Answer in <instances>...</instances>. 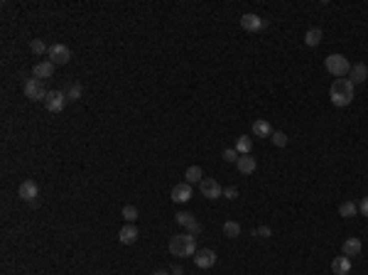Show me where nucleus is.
I'll list each match as a JSON object with an SVG mask.
<instances>
[{
    "instance_id": "obj_24",
    "label": "nucleus",
    "mask_w": 368,
    "mask_h": 275,
    "mask_svg": "<svg viewBox=\"0 0 368 275\" xmlns=\"http://www.w3.org/2000/svg\"><path fill=\"white\" fill-rule=\"evenodd\" d=\"M224 234L231 236V239H238V236H241V224H236V221H226V224H224Z\"/></svg>"
},
{
    "instance_id": "obj_1",
    "label": "nucleus",
    "mask_w": 368,
    "mask_h": 275,
    "mask_svg": "<svg viewBox=\"0 0 368 275\" xmlns=\"http://www.w3.org/2000/svg\"><path fill=\"white\" fill-rule=\"evenodd\" d=\"M170 253L177 258H189L197 253V236L194 234H177L170 241Z\"/></svg>"
},
{
    "instance_id": "obj_5",
    "label": "nucleus",
    "mask_w": 368,
    "mask_h": 275,
    "mask_svg": "<svg viewBox=\"0 0 368 275\" xmlns=\"http://www.w3.org/2000/svg\"><path fill=\"white\" fill-rule=\"evenodd\" d=\"M199 192H201V197H206V199H219V197H224L221 184L216 182L214 177H204V180L199 182Z\"/></svg>"
},
{
    "instance_id": "obj_8",
    "label": "nucleus",
    "mask_w": 368,
    "mask_h": 275,
    "mask_svg": "<svg viewBox=\"0 0 368 275\" xmlns=\"http://www.w3.org/2000/svg\"><path fill=\"white\" fill-rule=\"evenodd\" d=\"M37 194H39V187L32 182V180H25V182L20 184V189H17V197L22 199V202H37Z\"/></svg>"
},
{
    "instance_id": "obj_15",
    "label": "nucleus",
    "mask_w": 368,
    "mask_h": 275,
    "mask_svg": "<svg viewBox=\"0 0 368 275\" xmlns=\"http://www.w3.org/2000/svg\"><path fill=\"white\" fill-rule=\"evenodd\" d=\"M52 74H54V64H52V61H39V64H34V69H32V76L39 79V81H42V79H49Z\"/></svg>"
},
{
    "instance_id": "obj_22",
    "label": "nucleus",
    "mask_w": 368,
    "mask_h": 275,
    "mask_svg": "<svg viewBox=\"0 0 368 275\" xmlns=\"http://www.w3.org/2000/svg\"><path fill=\"white\" fill-rule=\"evenodd\" d=\"M236 150H238L241 155H251V150H253V140H251L248 135H241L238 143H236Z\"/></svg>"
},
{
    "instance_id": "obj_10",
    "label": "nucleus",
    "mask_w": 368,
    "mask_h": 275,
    "mask_svg": "<svg viewBox=\"0 0 368 275\" xmlns=\"http://www.w3.org/2000/svg\"><path fill=\"white\" fill-rule=\"evenodd\" d=\"M189 199H192V184L182 182V184H174V187H172V202L184 204V202H189Z\"/></svg>"
},
{
    "instance_id": "obj_7",
    "label": "nucleus",
    "mask_w": 368,
    "mask_h": 275,
    "mask_svg": "<svg viewBox=\"0 0 368 275\" xmlns=\"http://www.w3.org/2000/svg\"><path fill=\"white\" fill-rule=\"evenodd\" d=\"M44 106H47L49 113L64 111V106H66V93L64 91H49L47 93V98H44Z\"/></svg>"
},
{
    "instance_id": "obj_33",
    "label": "nucleus",
    "mask_w": 368,
    "mask_h": 275,
    "mask_svg": "<svg viewBox=\"0 0 368 275\" xmlns=\"http://www.w3.org/2000/svg\"><path fill=\"white\" fill-rule=\"evenodd\" d=\"M152 275H170V273H167V271H155Z\"/></svg>"
},
{
    "instance_id": "obj_23",
    "label": "nucleus",
    "mask_w": 368,
    "mask_h": 275,
    "mask_svg": "<svg viewBox=\"0 0 368 275\" xmlns=\"http://www.w3.org/2000/svg\"><path fill=\"white\" fill-rule=\"evenodd\" d=\"M356 212H359V204H354V202H344L339 207V214L344 216V219H349V216H356Z\"/></svg>"
},
{
    "instance_id": "obj_27",
    "label": "nucleus",
    "mask_w": 368,
    "mask_h": 275,
    "mask_svg": "<svg viewBox=\"0 0 368 275\" xmlns=\"http://www.w3.org/2000/svg\"><path fill=\"white\" fill-rule=\"evenodd\" d=\"M29 49H32L34 54H44V52H49V49L44 47V42H42V39H32V42H29Z\"/></svg>"
},
{
    "instance_id": "obj_18",
    "label": "nucleus",
    "mask_w": 368,
    "mask_h": 275,
    "mask_svg": "<svg viewBox=\"0 0 368 275\" xmlns=\"http://www.w3.org/2000/svg\"><path fill=\"white\" fill-rule=\"evenodd\" d=\"M118 241H120V244H125V246L135 244V241H138V229H135L133 224L123 226V229H120V234H118Z\"/></svg>"
},
{
    "instance_id": "obj_26",
    "label": "nucleus",
    "mask_w": 368,
    "mask_h": 275,
    "mask_svg": "<svg viewBox=\"0 0 368 275\" xmlns=\"http://www.w3.org/2000/svg\"><path fill=\"white\" fill-rule=\"evenodd\" d=\"M123 219H125L128 224H135V219H138V209H135V207H130V204H128V207H123Z\"/></svg>"
},
{
    "instance_id": "obj_31",
    "label": "nucleus",
    "mask_w": 368,
    "mask_h": 275,
    "mask_svg": "<svg viewBox=\"0 0 368 275\" xmlns=\"http://www.w3.org/2000/svg\"><path fill=\"white\" fill-rule=\"evenodd\" d=\"M224 197H226V199H236V197H238V189H236V187H226V189H224Z\"/></svg>"
},
{
    "instance_id": "obj_9",
    "label": "nucleus",
    "mask_w": 368,
    "mask_h": 275,
    "mask_svg": "<svg viewBox=\"0 0 368 275\" xmlns=\"http://www.w3.org/2000/svg\"><path fill=\"white\" fill-rule=\"evenodd\" d=\"M194 263H197V268H201V271H209V268L216 263V253L209 251V248L197 251V253H194Z\"/></svg>"
},
{
    "instance_id": "obj_19",
    "label": "nucleus",
    "mask_w": 368,
    "mask_h": 275,
    "mask_svg": "<svg viewBox=\"0 0 368 275\" xmlns=\"http://www.w3.org/2000/svg\"><path fill=\"white\" fill-rule=\"evenodd\" d=\"M184 180L187 184H197L204 180V172H201V167L199 165H192V167H187V172H184Z\"/></svg>"
},
{
    "instance_id": "obj_6",
    "label": "nucleus",
    "mask_w": 368,
    "mask_h": 275,
    "mask_svg": "<svg viewBox=\"0 0 368 275\" xmlns=\"http://www.w3.org/2000/svg\"><path fill=\"white\" fill-rule=\"evenodd\" d=\"M47 54H49V61H52L54 66L69 64V59H71V49H69L66 44H52Z\"/></svg>"
},
{
    "instance_id": "obj_4",
    "label": "nucleus",
    "mask_w": 368,
    "mask_h": 275,
    "mask_svg": "<svg viewBox=\"0 0 368 275\" xmlns=\"http://www.w3.org/2000/svg\"><path fill=\"white\" fill-rule=\"evenodd\" d=\"M47 89H44V84H42V81H39V79H34V76H32V79H27V81H25V96H27L29 101H44V98H47Z\"/></svg>"
},
{
    "instance_id": "obj_25",
    "label": "nucleus",
    "mask_w": 368,
    "mask_h": 275,
    "mask_svg": "<svg viewBox=\"0 0 368 275\" xmlns=\"http://www.w3.org/2000/svg\"><path fill=\"white\" fill-rule=\"evenodd\" d=\"M270 140L278 145V148H285L287 145V135H285L283 130H273V135H270Z\"/></svg>"
},
{
    "instance_id": "obj_28",
    "label": "nucleus",
    "mask_w": 368,
    "mask_h": 275,
    "mask_svg": "<svg viewBox=\"0 0 368 275\" xmlns=\"http://www.w3.org/2000/svg\"><path fill=\"white\" fill-rule=\"evenodd\" d=\"M81 93H84V89H81V84H71L69 86V91H66V98H81Z\"/></svg>"
},
{
    "instance_id": "obj_14",
    "label": "nucleus",
    "mask_w": 368,
    "mask_h": 275,
    "mask_svg": "<svg viewBox=\"0 0 368 275\" xmlns=\"http://www.w3.org/2000/svg\"><path fill=\"white\" fill-rule=\"evenodd\" d=\"M236 167H238L241 175H253L255 170H258V162H255L253 155H241L238 162H236Z\"/></svg>"
},
{
    "instance_id": "obj_13",
    "label": "nucleus",
    "mask_w": 368,
    "mask_h": 275,
    "mask_svg": "<svg viewBox=\"0 0 368 275\" xmlns=\"http://www.w3.org/2000/svg\"><path fill=\"white\" fill-rule=\"evenodd\" d=\"M366 79H368V66H366V64H361V61H359V64H354V66H351V71H349V81L356 86V84H364Z\"/></svg>"
},
{
    "instance_id": "obj_3",
    "label": "nucleus",
    "mask_w": 368,
    "mask_h": 275,
    "mask_svg": "<svg viewBox=\"0 0 368 275\" xmlns=\"http://www.w3.org/2000/svg\"><path fill=\"white\" fill-rule=\"evenodd\" d=\"M324 66H327V71L334 74L337 79H344V76L351 71V64H349V59H346L344 54H329V57L324 59Z\"/></svg>"
},
{
    "instance_id": "obj_30",
    "label": "nucleus",
    "mask_w": 368,
    "mask_h": 275,
    "mask_svg": "<svg viewBox=\"0 0 368 275\" xmlns=\"http://www.w3.org/2000/svg\"><path fill=\"white\" fill-rule=\"evenodd\" d=\"M255 234H258V236H260V239H270V236H273V231H270V229H268V226H260V229H258V231H255Z\"/></svg>"
},
{
    "instance_id": "obj_2",
    "label": "nucleus",
    "mask_w": 368,
    "mask_h": 275,
    "mask_svg": "<svg viewBox=\"0 0 368 275\" xmlns=\"http://www.w3.org/2000/svg\"><path fill=\"white\" fill-rule=\"evenodd\" d=\"M354 93H356V86L349 81V79H337L334 84H332V89H329V96H332V103L334 106H349L351 101H354Z\"/></svg>"
},
{
    "instance_id": "obj_16",
    "label": "nucleus",
    "mask_w": 368,
    "mask_h": 275,
    "mask_svg": "<svg viewBox=\"0 0 368 275\" xmlns=\"http://www.w3.org/2000/svg\"><path fill=\"white\" fill-rule=\"evenodd\" d=\"M361 248H364L361 239H346V241H344V246H341V251H344V256H346V258L361 256Z\"/></svg>"
},
{
    "instance_id": "obj_17",
    "label": "nucleus",
    "mask_w": 368,
    "mask_h": 275,
    "mask_svg": "<svg viewBox=\"0 0 368 275\" xmlns=\"http://www.w3.org/2000/svg\"><path fill=\"white\" fill-rule=\"evenodd\" d=\"M332 273L334 275H349L351 273V258H346V256L334 258V261H332Z\"/></svg>"
},
{
    "instance_id": "obj_11",
    "label": "nucleus",
    "mask_w": 368,
    "mask_h": 275,
    "mask_svg": "<svg viewBox=\"0 0 368 275\" xmlns=\"http://www.w3.org/2000/svg\"><path fill=\"white\" fill-rule=\"evenodd\" d=\"M174 219H177V224H179V226L189 229L194 236H197V234H201V224H199V221L192 214H187V212H179V214H174Z\"/></svg>"
},
{
    "instance_id": "obj_29",
    "label": "nucleus",
    "mask_w": 368,
    "mask_h": 275,
    "mask_svg": "<svg viewBox=\"0 0 368 275\" xmlns=\"http://www.w3.org/2000/svg\"><path fill=\"white\" fill-rule=\"evenodd\" d=\"M221 157H224L226 162H238V150H236V148H226V150L221 153Z\"/></svg>"
},
{
    "instance_id": "obj_20",
    "label": "nucleus",
    "mask_w": 368,
    "mask_h": 275,
    "mask_svg": "<svg viewBox=\"0 0 368 275\" xmlns=\"http://www.w3.org/2000/svg\"><path fill=\"white\" fill-rule=\"evenodd\" d=\"M322 37H324V32L319 30V27H312V30H307V34H305V44H307V47H317V44L322 42Z\"/></svg>"
},
{
    "instance_id": "obj_12",
    "label": "nucleus",
    "mask_w": 368,
    "mask_h": 275,
    "mask_svg": "<svg viewBox=\"0 0 368 275\" xmlns=\"http://www.w3.org/2000/svg\"><path fill=\"white\" fill-rule=\"evenodd\" d=\"M263 25H265V22H263L258 15H253V12H246V15L241 17V27H243L246 32H260L263 30Z\"/></svg>"
},
{
    "instance_id": "obj_32",
    "label": "nucleus",
    "mask_w": 368,
    "mask_h": 275,
    "mask_svg": "<svg viewBox=\"0 0 368 275\" xmlns=\"http://www.w3.org/2000/svg\"><path fill=\"white\" fill-rule=\"evenodd\" d=\"M359 212H361L364 216H368V197H364V199H361V204H359Z\"/></svg>"
},
{
    "instance_id": "obj_21",
    "label": "nucleus",
    "mask_w": 368,
    "mask_h": 275,
    "mask_svg": "<svg viewBox=\"0 0 368 275\" xmlns=\"http://www.w3.org/2000/svg\"><path fill=\"white\" fill-rule=\"evenodd\" d=\"M253 135H258V138H270V135H273L270 123L268 121H255L253 123Z\"/></svg>"
}]
</instances>
